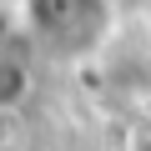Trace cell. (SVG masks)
I'll use <instances>...</instances> for the list:
<instances>
[{"mask_svg":"<svg viewBox=\"0 0 151 151\" xmlns=\"http://www.w3.org/2000/svg\"><path fill=\"white\" fill-rule=\"evenodd\" d=\"M30 96V70L15 55H0V111H15Z\"/></svg>","mask_w":151,"mask_h":151,"instance_id":"cell-2","label":"cell"},{"mask_svg":"<svg viewBox=\"0 0 151 151\" xmlns=\"http://www.w3.org/2000/svg\"><path fill=\"white\" fill-rule=\"evenodd\" d=\"M126 151H151V131H136V136L126 141Z\"/></svg>","mask_w":151,"mask_h":151,"instance_id":"cell-3","label":"cell"},{"mask_svg":"<svg viewBox=\"0 0 151 151\" xmlns=\"http://www.w3.org/2000/svg\"><path fill=\"white\" fill-rule=\"evenodd\" d=\"M25 25L55 45V50H81L106 30V0H25Z\"/></svg>","mask_w":151,"mask_h":151,"instance_id":"cell-1","label":"cell"},{"mask_svg":"<svg viewBox=\"0 0 151 151\" xmlns=\"http://www.w3.org/2000/svg\"><path fill=\"white\" fill-rule=\"evenodd\" d=\"M0 5H25V0H0Z\"/></svg>","mask_w":151,"mask_h":151,"instance_id":"cell-4","label":"cell"}]
</instances>
